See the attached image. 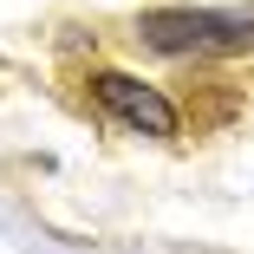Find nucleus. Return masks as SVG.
Segmentation results:
<instances>
[{
    "instance_id": "1",
    "label": "nucleus",
    "mask_w": 254,
    "mask_h": 254,
    "mask_svg": "<svg viewBox=\"0 0 254 254\" xmlns=\"http://www.w3.org/2000/svg\"><path fill=\"white\" fill-rule=\"evenodd\" d=\"M137 46L157 59H241L254 53V7H150Z\"/></svg>"
},
{
    "instance_id": "2",
    "label": "nucleus",
    "mask_w": 254,
    "mask_h": 254,
    "mask_svg": "<svg viewBox=\"0 0 254 254\" xmlns=\"http://www.w3.org/2000/svg\"><path fill=\"white\" fill-rule=\"evenodd\" d=\"M85 85H91V98H98V111L118 118V124L137 130V137L170 143V137L183 130V111L170 105V91H163V85H150V78H130V72H91Z\"/></svg>"
}]
</instances>
